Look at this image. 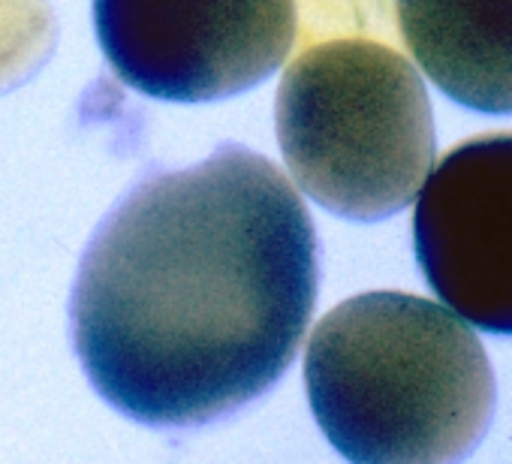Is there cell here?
<instances>
[{
    "mask_svg": "<svg viewBox=\"0 0 512 464\" xmlns=\"http://www.w3.org/2000/svg\"><path fill=\"white\" fill-rule=\"evenodd\" d=\"M317 287L302 196L263 154L223 145L106 214L76 272L70 338L91 386L133 422L208 425L287 374Z\"/></svg>",
    "mask_w": 512,
    "mask_h": 464,
    "instance_id": "1",
    "label": "cell"
},
{
    "mask_svg": "<svg viewBox=\"0 0 512 464\" xmlns=\"http://www.w3.org/2000/svg\"><path fill=\"white\" fill-rule=\"evenodd\" d=\"M275 124L296 184L332 214L371 223L416 199L434 118L389 0H296Z\"/></svg>",
    "mask_w": 512,
    "mask_h": 464,
    "instance_id": "2",
    "label": "cell"
},
{
    "mask_svg": "<svg viewBox=\"0 0 512 464\" xmlns=\"http://www.w3.org/2000/svg\"><path fill=\"white\" fill-rule=\"evenodd\" d=\"M326 440L359 464L458 461L494 416L491 362L467 320L413 293H362L329 311L305 353Z\"/></svg>",
    "mask_w": 512,
    "mask_h": 464,
    "instance_id": "3",
    "label": "cell"
},
{
    "mask_svg": "<svg viewBox=\"0 0 512 464\" xmlns=\"http://www.w3.org/2000/svg\"><path fill=\"white\" fill-rule=\"evenodd\" d=\"M94 31L127 88L211 103L256 88L287 61L296 0H94Z\"/></svg>",
    "mask_w": 512,
    "mask_h": 464,
    "instance_id": "4",
    "label": "cell"
},
{
    "mask_svg": "<svg viewBox=\"0 0 512 464\" xmlns=\"http://www.w3.org/2000/svg\"><path fill=\"white\" fill-rule=\"evenodd\" d=\"M413 248L437 299L491 335H512V133L473 136L428 169Z\"/></svg>",
    "mask_w": 512,
    "mask_h": 464,
    "instance_id": "5",
    "label": "cell"
},
{
    "mask_svg": "<svg viewBox=\"0 0 512 464\" xmlns=\"http://www.w3.org/2000/svg\"><path fill=\"white\" fill-rule=\"evenodd\" d=\"M422 73L458 106L512 115V0H395Z\"/></svg>",
    "mask_w": 512,
    "mask_h": 464,
    "instance_id": "6",
    "label": "cell"
},
{
    "mask_svg": "<svg viewBox=\"0 0 512 464\" xmlns=\"http://www.w3.org/2000/svg\"><path fill=\"white\" fill-rule=\"evenodd\" d=\"M55 46L46 0H0V88L31 76Z\"/></svg>",
    "mask_w": 512,
    "mask_h": 464,
    "instance_id": "7",
    "label": "cell"
}]
</instances>
